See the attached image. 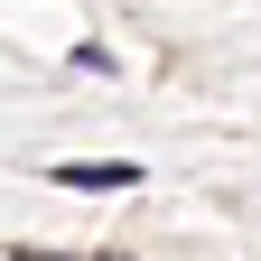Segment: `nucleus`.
<instances>
[{
  "mask_svg": "<svg viewBox=\"0 0 261 261\" xmlns=\"http://www.w3.org/2000/svg\"><path fill=\"white\" fill-rule=\"evenodd\" d=\"M56 187H75V196H112V187H140V168L130 159H65V168H47Z\"/></svg>",
  "mask_w": 261,
  "mask_h": 261,
  "instance_id": "nucleus-1",
  "label": "nucleus"
}]
</instances>
